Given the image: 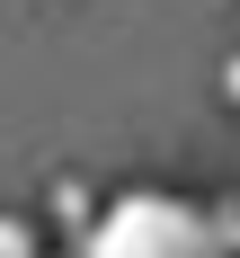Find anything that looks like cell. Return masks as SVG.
I'll use <instances>...</instances> for the list:
<instances>
[{"label": "cell", "instance_id": "3957f363", "mask_svg": "<svg viewBox=\"0 0 240 258\" xmlns=\"http://www.w3.org/2000/svg\"><path fill=\"white\" fill-rule=\"evenodd\" d=\"M222 89H231V98H240V62H231V80H222Z\"/></svg>", "mask_w": 240, "mask_h": 258}, {"label": "cell", "instance_id": "7a4b0ae2", "mask_svg": "<svg viewBox=\"0 0 240 258\" xmlns=\"http://www.w3.org/2000/svg\"><path fill=\"white\" fill-rule=\"evenodd\" d=\"M0 258H45L36 223H18V214H0Z\"/></svg>", "mask_w": 240, "mask_h": 258}, {"label": "cell", "instance_id": "6da1fadb", "mask_svg": "<svg viewBox=\"0 0 240 258\" xmlns=\"http://www.w3.org/2000/svg\"><path fill=\"white\" fill-rule=\"evenodd\" d=\"M80 258H231V240H222V223H205L196 205H178V196H125V205H107L98 223H89V249Z\"/></svg>", "mask_w": 240, "mask_h": 258}]
</instances>
